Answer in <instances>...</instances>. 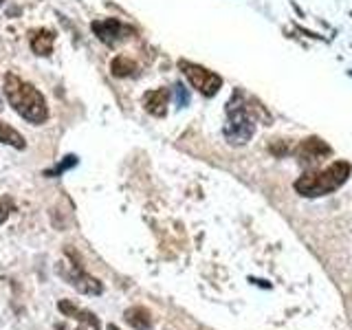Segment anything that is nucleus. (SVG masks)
<instances>
[{
  "label": "nucleus",
  "mask_w": 352,
  "mask_h": 330,
  "mask_svg": "<svg viewBox=\"0 0 352 330\" xmlns=\"http://www.w3.org/2000/svg\"><path fill=\"white\" fill-rule=\"evenodd\" d=\"M5 95L22 119L31 124H44L49 119V108L42 93L36 86L22 82L18 75H5Z\"/></svg>",
  "instance_id": "nucleus-1"
},
{
  "label": "nucleus",
  "mask_w": 352,
  "mask_h": 330,
  "mask_svg": "<svg viewBox=\"0 0 352 330\" xmlns=\"http://www.w3.org/2000/svg\"><path fill=\"white\" fill-rule=\"evenodd\" d=\"M350 172H352V165L348 161H335L322 172H311V174L300 176V179L295 181V190L297 194H302L306 198L326 196L330 192L339 190V187L348 181Z\"/></svg>",
  "instance_id": "nucleus-2"
},
{
  "label": "nucleus",
  "mask_w": 352,
  "mask_h": 330,
  "mask_svg": "<svg viewBox=\"0 0 352 330\" xmlns=\"http://www.w3.org/2000/svg\"><path fill=\"white\" fill-rule=\"evenodd\" d=\"M227 126H225V137L229 139V143H234V146H242V143H247L251 137H253V119L249 117L247 113V106L245 104H238V95L231 99L227 104Z\"/></svg>",
  "instance_id": "nucleus-3"
},
{
  "label": "nucleus",
  "mask_w": 352,
  "mask_h": 330,
  "mask_svg": "<svg viewBox=\"0 0 352 330\" xmlns=\"http://www.w3.org/2000/svg\"><path fill=\"white\" fill-rule=\"evenodd\" d=\"M179 66L183 69V73L187 75L190 84L194 88H198V91H201L205 97H214L220 91V86H223V80H220V75L203 69V66L192 64V62H181Z\"/></svg>",
  "instance_id": "nucleus-4"
},
{
  "label": "nucleus",
  "mask_w": 352,
  "mask_h": 330,
  "mask_svg": "<svg viewBox=\"0 0 352 330\" xmlns=\"http://www.w3.org/2000/svg\"><path fill=\"white\" fill-rule=\"evenodd\" d=\"M58 273L73 286L75 291H80L84 295H102L104 293V286L95 278H91L88 273H84L80 267H58Z\"/></svg>",
  "instance_id": "nucleus-5"
},
{
  "label": "nucleus",
  "mask_w": 352,
  "mask_h": 330,
  "mask_svg": "<svg viewBox=\"0 0 352 330\" xmlns=\"http://www.w3.org/2000/svg\"><path fill=\"white\" fill-rule=\"evenodd\" d=\"M91 29H93V33H95V36H97L99 40L108 44V47H115L117 42H121V40L128 38L130 33H132V29H130V27L121 25V22H119V20H115V18L95 20L93 25H91Z\"/></svg>",
  "instance_id": "nucleus-6"
},
{
  "label": "nucleus",
  "mask_w": 352,
  "mask_h": 330,
  "mask_svg": "<svg viewBox=\"0 0 352 330\" xmlns=\"http://www.w3.org/2000/svg\"><path fill=\"white\" fill-rule=\"evenodd\" d=\"M330 152H333V150H330V146L319 137H308V139H304L300 143V146H297V157H300L302 161H306V163L324 159V157H328Z\"/></svg>",
  "instance_id": "nucleus-7"
},
{
  "label": "nucleus",
  "mask_w": 352,
  "mask_h": 330,
  "mask_svg": "<svg viewBox=\"0 0 352 330\" xmlns=\"http://www.w3.org/2000/svg\"><path fill=\"white\" fill-rule=\"evenodd\" d=\"M168 104H170L168 88H157V91H150L143 97V106H146V110L154 117H163L168 113Z\"/></svg>",
  "instance_id": "nucleus-8"
},
{
  "label": "nucleus",
  "mask_w": 352,
  "mask_h": 330,
  "mask_svg": "<svg viewBox=\"0 0 352 330\" xmlns=\"http://www.w3.org/2000/svg\"><path fill=\"white\" fill-rule=\"evenodd\" d=\"M53 42H55L53 33L47 31V29H42L31 38V49H33V53H38V55H49L53 51Z\"/></svg>",
  "instance_id": "nucleus-9"
},
{
  "label": "nucleus",
  "mask_w": 352,
  "mask_h": 330,
  "mask_svg": "<svg viewBox=\"0 0 352 330\" xmlns=\"http://www.w3.org/2000/svg\"><path fill=\"white\" fill-rule=\"evenodd\" d=\"M0 141L7 143V146H14V148H18V150H25V146H27V143H25V137H22L16 128L7 126L5 121H0Z\"/></svg>",
  "instance_id": "nucleus-10"
},
{
  "label": "nucleus",
  "mask_w": 352,
  "mask_h": 330,
  "mask_svg": "<svg viewBox=\"0 0 352 330\" xmlns=\"http://www.w3.org/2000/svg\"><path fill=\"white\" fill-rule=\"evenodd\" d=\"M110 71H113L115 77H128L137 71V64L130 58H126V55H117V58L110 62Z\"/></svg>",
  "instance_id": "nucleus-11"
},
{
  "label": "nucleus",
  "mask_w": 352,
  "mask_h": 330,
  "mask_svg": "<svg viewBox=\"0 0 352 330\" xmlns=\"http://www.w3.org/2000/svg\"><path fill=\"white\" fill-rule=\"evenodd\" d=\"M126 322L130 326H135L137 330H148L152 319H150L148 311H143V308H130V311H126Z\"/></svg>",
  "instance_id": "nucleus-12"
},
{
  "label": "nucleus",
  "mask_w": 352,
  "mask_h": 330,
  "mask_svg": "<svg viewBox=\"0 0 352 330\" xmlns=\"http://www.w3.org/2000/svg\"><path fill=\"white\" fill-rule=\"evenodd\" d=\"M75 319H80V328H77V330H99V328H102L99 319L93 313H88V311H80L75 315Z\"/></svg>",
  "instance_id": "nucleus-13"
},
{
  "label": "nucleus",
  "mask_w": 352,
  "mask_h": 330,
  "mask_svg": "<svg viewBox=\"0 0 352 330\" xmlns=\"http://www.w3.org/2000/svg\"><path fill=\"white\" fill-rule=\"evenodd\" d=\"M77 163V159L75 157H66V161H62V163H58V165H55V168L53 170H49V172H44V174H47V176H60L62 172H66V170H69V168H73V165Z\"/></svg>",
  "instance_id": "nucleus-14"
},
{
  "label": "nucleus",
  "mask_w": 352,
  "mask_h": 330,
  "mask_svg": "<svg viewBox=\"0 0 352 330\" xmlns=\"http://www.w3.org/2000/svg\"><path fill=\"white\" fill-rule=\"evenodd\" d=\"M174 93H176V104H179V106H185L187 102H190V95L185 93V86L183 84H176L174 86Z\"/></svg>",
  "instance_id": "nucleus-15"
},
{
  "label": "nucleus",
  "mask_w": 352,
  "mask_h": 330,
  "mask_svg": "<svg viewBox=\"0 0 352 330\" xmlns=\"http://www.w3.org/2000/svg\"><path fill=\"white\" fill-rule=\"evenodd\" d=\"M7 218H9V209H7V205L3 201H0V225H3Z\"/></svg>",
  "instance_id": "nucleus-16"
},
{
  "label": "nucleus",
  "mask_w": 352,
  "mask_h": 330,
  "mask_svg": "<svg viewBox=\"0 0 352 330\" xmlns=\"http://www.w3.org/2000/svg\"><path fill=\"white\" fill-rule=\"evenodd\" d=\"M108 330H119V328H117L115 324H110V326H108Z\"/></svg>",
  "instance_id": "nucleus-17"
},
{
  "label": "nucleus",
  "mask_w": 352,
  "mask_h": 330,
  "mask_svg": "<svg viewBox=\"0 0 352 330\" xmlns=\"http://www.w3.org/2000/svg\"><path fill=\"white\" fill-rule=\"evenodd\" d=\"M3 3H5V0H0V5H3Z\"/></svg>",
  "instance_id": "nucleus-18"
}]
</instances>
